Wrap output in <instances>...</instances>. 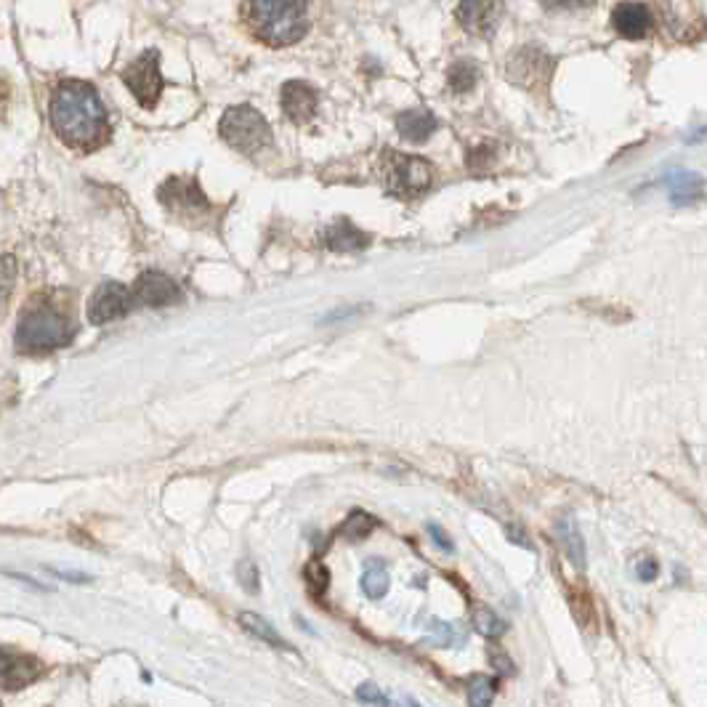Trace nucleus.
I'll list each match as a JSON object with an SVG mask.
<instances>
[{
	"instance_id": "nucleus-1",
	"label": "nucleus",
	"mask_w": 707,
	"mask_h": 707,
	"mask_svg": "<svg viewBox=\"0 0 707 707\" xmlns=\"http://www.w3.org/2000/svg\"><path fill=\"white\" fill-rule=\"evenodd\" d=\"M51 125L56 136L72 149H96L109 136L107 109L91 83L64 80L51 94Z\"/></svg>"
},
{
	"instance_id": "nucleus-2",
	"label": "nucleus",
	"mask_w": 707,
	"mask_h": 707,
	"mask_svg": "<svg viewBox=\"0 0 707 707\" xmlns=\"http://www.w3.org/2000/svg\"><path fill=\"white\" fill-rule=\"evenodd\" d=\"M78 333V322L62 298L38 293L22 309L16 325V351L22 354H51L62 349Z\"/></svg>"
},
{
	"instance_id": "nucleus-3",
	"label": "nucleus",
	"mask_w": 707,
	"mask_h": 707,
	"mask_svg": "<svg viewBox=\"0 0 707 707\" xmlns=\"http://www.w3.org/2000/svg\"><path fill=\"white\" fill-rule=\"evenodd\" d=\"M248 8L258 38H264L272 46L298 43L309 30L306 3L301 0H256Z\"/></svg>"
},
{
	"instance_id": "nucleus-4",
	"label": "nucleus",
	"mask_w": 707,
	"mask_h": 707,
	"mask_svg": "<svg viewBox=\"0 0 707 707\" xmlns=\"http://www.w3.org/2000/svg\"><path fill=\"white\" fill-rule=\"evenodd\" d=\"M221 136L229 147L245 155H256L272 147V128L266 123V117L250 104H237L229 107L221 117Z\"/></svg>"
},
{
	"instance_id": "nucleus-5",
	"label": "nucleus",
	"mask_w": 707,
	"mask_h": 707,
	"mask_svg": "<svg viewBox=\"0 0 707 707\" xmlns=\"http://www.w3.org/2000/svg\"><path fill=\"white\" fill-rule=\"evenodd\" d=\"M381 168L389 192L402 197L420 195L423 189L431 187V179H434L431 165L423 157L399 155V152H386Z\"/></svg>"
},
{
	"instance_id": "nucleus-6",
	"label": "nucleus",
	"mask_w": 707,
	"mask_h": 707,
	"mask_svg": "<svg viewBox=\"0 0 707 707\" xmlns=\"http://www.w3.org/2000/svg\"><path fill=\"white\" fill-rule=\"evenodd\" d=\"M123 83L139 99L141 107H155L163 94V75H160V54L149 48L123 70Z\"/></svg>"
},
{
	"instance_id": "nucleus-7",
	"label": "nucleus",
	"mask_w": 707,
	"mask_h": 707,
	"mask_svg": "<svg viewBox=\"0 0 707 707\" xmlns=\"http://www.w3.org/2000/svg\"><path fill=\"white\" fill-rule=\"evenodd\" d=\"M131 309V288H125L120 282H104V285L94 290V296L88 301V319L94 325H109L115 319H123Z\"/></svg>"
},
{
	"instance_id": "nucleus-8",
	"label": "nucleus",
	"mask_w": 707,
	"mask_h": 707,
	"mask_svg": "<svg viewBox=\"0 0 707 707\" xmlns=\"http://www.w3.org/2000/svg\"><path fill=\"white\" fill-rule=\"evenodd\" d=\"M133 306H149V309H163L181 301V288L163 272H144L131 288Z\"/></svg>"
},
{
	"instance_id": "nucleus-9",
	"label": "nucleus",
	"mask_w": 707,
	"mask_h": 707,
	"mask_svg": "<svg viewBox=\"0 0 707 707\" xmlns=\"http://www.w3.org/2000/svg\"><path fill=\"white\" fill-rule=\"evenodd\" d=\"M160 202H163L171 213H179V216L184 218L202 216V213H208L210 210L208 197L202 195V189L197 187L195 179L165 181L163 189H160Z\"/></svg>"
},
{
	"instance_id": "nucleus-10",
	"label": "nucleus",
	"mask_w": 707,
	"mask_h": 707,
	"mask_svg": "<svg viewBox=\"0 0 707 707\" xmlns=\"http://www.w3.org/2000/svg\"><path fill=\"white\" fill-rule=\"evenodd\" d=\"M551 70H553L551 56L545 54L543 48L527 46L521 48L519 54L511 59V64H508V78L521 88L540 86V83L545 86L548 78H551Z\"/></svg>"
},
{
	"instance_id": "nucleus-11",
	"label": "nucleus",
	"mask_w": 707,
	"mask_h": 707,
	"mask_svg": "<svg viewBox=\"0 0 707 707\" xmlns=\"http://www.w3.org/2000/svg\"><path fill=\"white\" fill-rule=\"evenodd\" d=\"M43 673V662L32 654L0 646V689H22Z\"/></svg>"
},
{
	"instance_id": "nucleus-12",
	"label": "nucleus",
	"mask_w": 707,
	"mask_h": 707,
	"mask_svg": "<svg viewBox=\"0 0 707 707\" xmlns=\"http://www.w3.org/2000/svg\"><path fill=\"white\" fill-rule=\"evenodd\" d=\"M280 101H282V109H285V115H288L293 123L306 125L311 117H314V112H317L319 96L309 83H303V80H290V83L282 86Z\"/></svg>"
},
{
	"instance_id": "nucleus-13",
	"label": "nucleus",
	"mask_w": 707,
	"mask_h": 707,
	"mask_svg": "<svg viewBox=\"0 0 707 707\" xmlns=\"http://www.w3.org/2000/svg\"><path fill=\"white\" fill-rule=\"evenodd\" d=\"M322 240H325V245L333 250V253H359V250H365L367 245L373 242V237L362 232V229H357V226L346 221V218H341V221L327 226L325 232H322Z\"/></svg>"
},
{
	"instance_id": "nucleus-14",
	"label": "nucleus",
	"mask_w": 707,
	"mask_h": 707,
	"mask_svg": "<svg viewBox=\"0 0 707 707\" xmlns=\"http://www.w3.org/2000/svg\"><path fill=\"white\" fill-rule=\"evenodd\" d=\"M614 30L620 32L622 38L638 40L644 38L649 27H652V11L644 3H620L612 14Z\"/></svg>"
},
{
	"instance_id": "nucleus-15",
	"label": "nucleus",
	"mask_w": 707,
	"mask_h": 707,
	"mask_svg": "<svg viewBox=\"0 0 707 707\" xmlns=\"http://www.w3.org/2000/svg\"><path fill=\"white\" fill-rule=\"evenodd\" d=\"M500 11H503V8H500L498 3H479V0H471V3H460L458 19L460 24H463L468 32H474V35H492L495 27H498Z\"/></svg>"
},
{
	"instance_id": "nucleus-16",
	"label": "nucleus",
	"mask_w": 707,
	"mask_h": 707,
	"mask_svg": "<svg viewBox=\"0 0 707 707\" xmlns=\"http://www.w3.org/2000/svg\"><path fill=\"white\" fill-rule=\"evenodd\" d=\"M436 117L431 115V112H426V109H407V112H402V115L397 117V131L402 139L407 141H415V144H420V141H426L431 133L436 131Z\"/></svg>"
},
{
	"instance_id": "nucleus-17",
	"label": "nucleus",
	"mask_w": 707,
	"mask_h": 707,
	"mask_svg": "<svg viewBox=\"0 0 707 707\" xmlns=\"http://www.w3.org/2000/svg\"><path fill=\"white\" fill-rule=\"evenodd\" d=\"M670 200L676 205H694L702 197V179L697 173H689L684 168H673L668 173Z\"/></svg>"
},
{
	"instance_id": "nucleus-18",
	"label": "nucleus",
	"mask_w": 707,
	"mask_h": 707,
	"mask_svg": "<svg viewBox=\"0 0 707 707\" xmlns=\"http://www.w3.org/2000/svg\"><path fill=\"white\" fill-rule=\"evenodd\" d=\"M556 535H559L561 545H564L567 559L575 564V569L583 572L588 561H585V540L583 535H580V527H577L575 516H564V519H559V524H556Z\"/></svg>"
},
{
	"instance_id": "nucleus-19",
	"label": "nucleus",
	"mask_w": 707,
	"mask_h": 707,
	"mask_svg": "<svg viewBox=\"0 0 707 707\" xmlns=\"http://www.w3.org/2000/svg\"><path fill=\"white\" fill-rule=\"evenodd\" d=\"M362 591H365L367 599H383V596L389 593V569H386V561H367L365 572H362Z\"/></svg>"
},
{
	"instance_id": "nucleus-20",
	"label": "nucleus",
	"mask_w": 707,
	"mask_h": 707,
	"mask_svg": "<svg viewBox=\"0 0 707 707\" xmlns=\"http://www.w3.org/2000/svg\"><path fill=\"white\" fill-rule=\"evenodd\" d=\"M240 625L245 630H248L250 636H256L258 641H264V644H272L277 646V649H288V644L282 641V636L277 633V628H274L272 622L264 620L261 614L256 612H242L240 614Z\"/></svg>"
},
{
	"instance_id": "nucleus-21",
	"label": "nucleus",
	"mask_w": 707,
	"mask_h": 707,
	"mask_svg": "<svg viewBox=\"0 0 707 707\" xmlns=\"http://www.w3.org/2000/svg\"><path fill=\"white\" fill-rule=\"evenodd\" d=\"M479 78H482V72H479L476 62H471V59H458V62L450 67V75H447V80H450V88L452 91H458V94H466V91H471V88L479 83Z\"/></svg>"
},
{
	"instance_id": "nucleus-22",
	"label": "nucleus",
	"mask_w": 707,
	"mask_h": 707,
	"mask_svg": "<svg viewBox=\"0 0 707 707\" xmlns=\"http://www.w3.org/2000/svg\"><path fill=\"white\" fill-rule=\"evenodd\" d=\"M498 694V681L490 676H476L468 684V705L471 707H490Z\"/></svg>"
},
{
	"instance_id": "nucleus-23",
	"label": "nucleus",
	"mask_w": 707,
	"mask_h": 707,
	"mask_svg": "<svg viewBox=\"0 0 707 707\" xmlns=\"http://www.w3.org/2000/svg\"><path fill=\"white\" fill-rule=\"evenodd\" d=\"M373 529H375V519L370 516V513L354 511L349 519L343 521L341 535L346 537V540H354V543H359V540H365V537L370 535Z\"/></svg>"
},
{
	"instance_id": "nucleus-24",
	"label": "nucleus",
	"mask_w": 707,
	"mask_h": 707,
	"mask_svg": "<svg viewBox=\"0 0 707 707\" xmlns=\"http://www.w3.org/2000/svg\"><path fill=\"white\" fill-rule=\"evenodd\" d=\"M474 628L484 638H500L505 633V622L492 612L490 606H479L474 612Z\"/></svg>"
},
{
	"instance_id": "nucleus-25",
	"label": "nucleus",
	"mask_w": 707,
	"mask_h": 707,
	"mask_svg": "<svg viewBox=\"0 0 707 707\" xmlns=\"http://www.w3.org/2000/svg\"><path fill=\"white\" fill-rule=\"evenodd\" d=\"M16 285V258L0 256V306H6Z\"/></svg>"
},
{
	"instance_id": "nucleus-26",
	"label": "nucleus",
	"mask_w": 707,
	"mask_h": 707,
	"mask_svg": "<svg viewBox=\"0 0 707 707\" xmlns=\"http://www.w3.org/2000/svg\"><path fill=\"white\" fill-rule=\"evenodd\" d=\"M306 583L314 591V596H322L327 591V583H330V572L319 561H311L309 567H306Z\"/></svg>"
},
{
	"instance_id": "nucleus-27",
	"label": "nucleus",
	"mask_w": 707,
	"mask_h": 707,
	"mask_svg": "<svg viewBox=\"0 0 707 707\" xmlns=\"http://www.w3.org/2000/svg\"><path fill=\"white\" fill-rule=\"evenodd\" d=\"M237 575H240V585L245 588V591H250V593L258 591V572H256V567H253V561H240Z\"/></svg>"
},
{
	"instance_id": "nucleus-28",
	"label": "nucleus",
	"mask_w": 707,
	"mask_h": 707,
	"mask_svg": "<svg viewBox=\"0 0 707 707\" xmlns=\"http://www.w3.org/2000/svg\"><path fill=\"white\" fill-rule=\"evenodd\" d=\"M357 700L367 702V705H378V707H389V700L383 697V692L375 684H362L357 689Z\"/></svg>"
},
{
	"instance_id": "nucleus-29",
	"label": "nucleus",
	"mask_w": 707,
	"mask_h": 707,
	"mask_svg": "<svg viewBox=\"0 0 707 707\" xmlns=\"http://www.w3.org/2000/svg\"><path fill=\"white\" fill-rule=\"evenodd\" d=\"M657 572H660V567H657V561H654V559H641L636 564L638 580H644V583L654 580V577H657Z\"/></svg>"
},
{
	"instance_id": "nucleus-30",
	"label": "nucleus",
	"mask_w": 707,
	"mask_h": 707,
	"mask_svg": "<svg viewBox=\"0 0 707 707\" xmlns=\"http://www.w3.org/2000/svg\"><path fill=\"white\" fill-rule=\"evenodd\" d=\"M490 657H492V665L500 670V673H505V676H511V673H516V668L511 665V660L505 657V654H498V652H490Z\"/></svg>"
},
{
	"instance_id": "nucleus-31",
	"label": "nucleus",
	"mask_w": 707,
	"mask_h": 707,
	"mask_svg": "<svg viewBox=\"0 0 707 707\" xmlns=\"http://www.w3.org/2000/svg\"><path fill=\"white\" fill-rule=\"evenodd\" d=\"M428 532H431V537H434L436 543L442 545L444 551H447V553L452 551V540H450V537H447V535H444V529H442V527H436V524H431V527H428Z\"/></svg>"
},
{
	"instance_id": "nucleus-32",
	"label": "nucleus",
	"mask_w": 707,
	"mask_h": 707,
	"mask_svg": "<svg viewBox=\"0 0 707 707\" xmlns=\"http://www.w3.org/2000/svg\"><path fill=\"white\" fill-rule=\"evenodd\" d=\"M6 104H8V86H6V80H0V115H3Z\"/></svg>"
},
{
	"instance_id": "nucleus-33",
	"label": "nucleus",
	"mask_w": 707,
	"mask_h": 707,
	"mask_svg": "<svg viewBox=\"0 0 707 707\" xmlns=\"http://www.w3.org/2000/svg\"><path fill=\"white\" fill-rule=\"evenodd\" d=\"M410 707H420V705H418V702H410Z\"/></svg>"
}]
</instances>
